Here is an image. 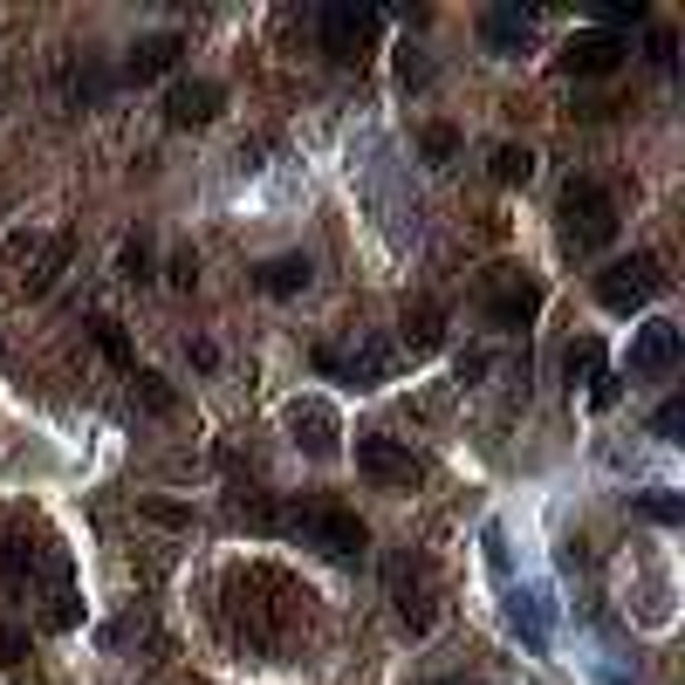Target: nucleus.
<instances>
[{"label": "nucleus", "instance_id": "nucleus-10", "mask_svg": "<svg viewBox=\"0 0 685 685\" xmlns=\"http://www.w3.org/2000/svg\"><path fill=\"white\" fill-rule=\"evenodd\" d=\"M185 62V34H172V28H158V34H144V42L131 49V83H158V75H172Z\"/></svg>", "mask_w": 685, "mask_h": 685}, {"label": "nucleus", "instance_id": "nucleus-22", "mask_svg": "<svg viewBox=\"0 0 685 685\" xmlns=\"http://www.w3.org/2000/svg\"><path fill=\"white\" fill-rule=\"evenodd\" d=\"M391 603H397V617H405L412 631H432V624H439V611H432V596H425L419 583H412V590H397Z\"/></svg>", "mask_w": 685, "mask_h": 685}, {"label": "nucleus", "instance_id": "nucleus-27", "mask_svg": "<svg viewBox=\"0 0 685 685\" xmlns=\"http://www.w3.org/2000/svg\"><path fill=\"white\" fill-rule=\"evenodd\" d=\"M42 624H49V631H75V624H83V596H69V590H62V596L49 603V617H42Z\"/></svg>", "mask_w": 685, "mask_h": 685}, {"label": "nucleus", "instance_id": "nucleus-7", "mask_svg": "<svg viewBox=\"0 0 685 685\" xmlns=\"http://www.w3.org/2000/svg\"><path fill=\"white\" fill-rule=\"evenodd\" d=\"M672 364H678V322H672V315H652V322L631 336V377H665Z\"/></svg>", "mask_w": 685, "mask_h": 685}, {"label": "nucleus", "instance_id": "nucleus-28", "mask_svg": "<svg viewBox=\"0 0 685 685\" xmlns=\"http://www.w3.org/2000/svg\"><path fill=\"white\" fill-rule=\"evenodd\" d=\"M117 268H124L131 281H151V248L144 240H124V248H117Z\"/></svg>", "mask_w": 685, "mask_h": 685}, {"label": "nucleus", "instance_id": "nucleus-31", "mask_svg": "<svg viewBox=\"0 0 685 685\" xmlns=\"http://www.w3.org/2000/svg\"><path fill=\"white\" fill-rule=\"evenodd\" d=\"M617 391H624V377H617V371H596V377H590V405H596V412H603V405H617Z\"/></svg>", "mask_w": 685, "mask_h": 685}, {"label": "nucleus", "instance_id": "nucleus-32", "mask_svg": "<svg viewBox=\"0 0 685 685\" xmlns=\"http://www.w3.org/2000/svg\"><path fill=\"white\" fill-rule=\"evenodd\" d=\"M185 356H192L199 371H213V364H220V343H213V336H192V343H185Z\"/></svg>", "mask_w": 685, "mask_h": 685}, {"label": "nucleus", "instance_id": "nucleus-12", "mask_svg": "<svg viewBox=\"0 0 685 685\" xmlns=\"http://www.w3.org/2000/svg\"><path fill=\"white\" fill-rule=\"evenodd\" d=\"M507 624L521 631V644H528L535 658H548V596L542 590H514L507 596Z\"/></svg>", "mask_w": 685, "mask_h": 685}, {"label": "nucleus", "instance_id": "nucleus-13", "mask_svg": "<svg viewBox=\"0 0 685 685\" xmlns=\"http://www.w3.org/2000/svg\"><path fill=\"white\" fill-rule=\"evenodd\" d=\"M535 309H542V289H535V281H507V289L487 302V315L501 322V330H528Z\"/></svg>", "mask_w": 685, "mask_h": 685}, {"label": "nucleus", "instance_id": "nucleus-21", "mask_svg": "<svg viewBox=\"0 0 685 685\" xmlns=\"http://www.w3.org/2000/svg\"><path fill=\"white\" fill-rule=\"evenodd\" d=\"M138 514H144V521H158V528H192V507H185V501H165V494H144V501H138Z\"/></svg>", "mask_w": 685, "mask_h": 685}, {"label": "nucleus", "instance_id": "nucleus-20", "mask_svg": "<svg viewBox=\"0 0 685 685\" xmlns=\"http://www.w3.org/2000/svg\"><path fill=\"white\" fill-rule=\"evenodd\" d=\"M453 151H460V124H425L419 131V158H425V165H453Z\"/></svg>", "mask_w": 685, "mask_h": 685}, {"label": "nucleus", "instance_id": "nucleus-36", "mask_svg": "<svg viewBox=\"0 0 685 685\" xmlns=\"http://www.w3.org/2000/svg\"><path fill=\"white\" fill-rule=\"evenodd\" d=\"M172 281H179V289H192V281H199V261H192V254H172Z\"/></svg>", "mask_w": 685, "mask_h": 685}, {"label": "nucleus", "instance_id": "nucleus-11", "mask_svg": "<svg viewBox=\"0 0 685 685\" xmlns=\"http://www.w3.org/2000/svg\"><path fill=\"white\" fill-rule=\"evenodd\" d=\"M480 42H487L494 56H528L535 14H521V8H487V14H480Z\"/></svg>", "mask_w": 685, "mask_h": 685}, {"label": "nucleus", "instance_id": "nucleus-35", "mask_svg": "<svg viewBox=\"0 0 685 685\" xmlns=\"http://www.w3.org/2000/svg\"><path fill=\"white\" fill-rule=\"evenodd\" d=\"M487 562H494V576H507V535L487 528Z\"/></svg>", "mask_w": 685, "mask_h": 685}, {"label": "nucleus", "instance_id": "nucleus-26", "mask_svg": "<svg viewBox=\"0 0 685 685\" xmlns=\"http://www.w3.org/2000/svg\"><path fill=\"white\" fill-rule=\"evenodd\" d=\"M631 507H637V514H644V521H658V528H678V521H685V507H678V501H672V494H637V501H631Z\"/></svg>", "mask_w": 685, "mask_h": 685}, {"label": "nucleus", "instance_id": "nucleus-1", "mask_svg": "<svg viewBox=\"0 0 685 685\" xmlns=\"http://www.w3.org/2000/svg\"><path fill=\"white\" fill-rule=\"evenodd\" d=\"M281 528L309 535L322 555H336V562H356V555L371 548L364 514H356V507H336V501H295V507H281Z\"/></svg>", "mask_w": 685, "mask_h": 685}, {"label": "nucleus", "instance_id": "nucleus-8", "mask_svg": "<svg viewBox=\"0 0 685 685\" xmlns=\"http://www.w3.org/2000/svg\"><path fill=\"white\" fill-rule=\"evenodd\" d=\"M220 110H226V90L206 83V75H192V83H172V97H165V124L199 131V124H213Z\"/></svg>", "mask_w": 685, "mask_h": 685}, {"label": "nucleus", "instance_id": "nucleus-16", "mask_svg": "<svg viewBox=\"0 0 685 685\" xmlns=\"http://www.w3.org/2000/svg\"><path fill=\"white\" fill-rule=\"evenodd\" d=\"M487 172H494V185H528L535 179V151L528 144H494Z\"/></svg>", "mask_w": 685, "mask_h": 685}, {"label": "nucleus", "instance_id": "nucleus-33", "mask_svg": "<svg viewBox=\"0 0 685 685\" xmlns=\"http://www.w3.org/2000/svg\"><path fill=\"white\" fill-rule=\"evenodd\" d=\"M28 658V637L21 631H0V665H21Z\"/></svg>", "mask_w": 685, "mask_h": 685}, {"label": "nucleus", "instance_id": "nucleus-6", "mask_svg": "<svg viewBox=\"0 0 685 685\" xmlns=\"http://www.w3.org/2000/svg\"><path fill=\"white\" fill-rule=\"evenodd\" d=\"M356 473L384 480V487H412V480H419V460H412V446H397V439L371 432V439H356Z\"/></svg>", "mask_w": 685, "mask_h": 685}, {"label": "nucleus", "instance_id": "nucleus-25", "mask_svg": "<svg viewBox=\"0 0 685 685\" xmlns=\"http://www.w3.org/2000/svg\"><path fill=\"white\" fill-rule=\"evenodd\" d=\"M97 343H103V356H110L117 371H138V350H131V336L117 330V322H97Z\"/></svg>", "mask_w": 685, "mask_h": 685}, {"label": "nucleus", "instance_id": "nucleus-15", "mask_svg": "<svg viewBox=\"0 0 685 685\" xmlns=\"http://www.w3.org/2000/svg\"><path fill=\"white\" fill-rule=\"evenodd\" d=\"M309 274H315V268H309L302 254H274V261L261 268V295H302Z\"/></svg>", "mask_w": 685, "mask_h": 685}, {"label": "nucleus", "instance_id": "nucleus-38", "mask_svg": "<svg viewBox=\"0 0 685 685\" xmlns=\"http://www.w3.org/2000/svg\"><path fill=\"white\" fill-rule=\"evenodd\" d=\"M432 685H466V678H432Z\"/></svg>", "mask_w": 685, "mask_h": 685}, {"label": "nucleus", "instance_id": "nucleus-30", "mask_svg": "<svg viewBox=\"0 0 685 685\" xmlns=\"http://www.w3.org/2000/svg\"><path fill=\"white\" fill-rule=\"evenodd\" d=\"M652 432H658V439H678V432H685V397H665L658 419H652Z\"/></svg>", "mask_w": 685, "mask_h": 685}, {"label": "nucleus", "instance_id": "nucleus-23", "mask_svg": "<svg viewBox=\"0 0 685 685\" xmlns=\"http://www.w3.org/2000/svg\"><path fill=\"white\" fill-rule=\"evenodd\" d=\"M596 371H603V343H596V336H576V343H570V384H590Z\"/></svg>", "mask_w": 685, "mask_h": 685}, {"label": "nucleus", "instance_id": "nucleus-2", "mask_svg": "<svg viewBox=\"0 0 685 685\" xmlns=\"http://www.w3.org/2000/svg\"><path fill=\"white\" fill-rule=\"evenodd\" d=\"M562 240H570L576 254H603L617 240V206H611V192H603L596 179L562 185Z\"/></svg>", "mask_w": 685, "mask_h": 685}, {"label": "nucleus", "instance_id": "nucleus-24", "mask_svg": "<svg viewBox=\"0 0 685 685\" xmlns=\"http://www.w3.org/2000/svg\"><path fill=\"white\" fill-rule=\"evenodd\" d=\"M439 336H446V322H439V309H419V315H405V343H412V350H439Z\"/></svg>", "mask_w": 685, "mask_h": 685}, {"label": "nucleus", "instance_id": "nucleus-14", "mask_svg": "<svg viewBox=\"0 0 685 685\" xmlns=\"http://www.w3.org/2000/svg\"><path fill=\"white\" fill-rule=\"evenodd\" d=\"M384 377H391V343L364 336L356 356H343V384H384Z\"/></svg>", "mask_w": 685, "mask_h": 685}, {"label": "nucleus", "instance_id": "nucleus-37", "mask_svg": "<svg viewBox=\"0 0 685 685\" xmlns=\"http://www.w3.org/2000/svg\"><path fill=\"white\" fill-rule=\"evenodd\" d=\"M672 56H678V49H672V34L658 28V34H652V62H658V69H672Z\"/></svg>", "mask_w": 685, "mask_h": 685}, {"label": "nucleus", "instance_id": "nucleus-4", "mask_svg": "<svg viewBox=\"0 0 685 685\" xmlns=\"http://www.w3.org/2000/svg\"><path fill=\"white\" fill-rule=\"evenodd\" d=\"M281 419H289V439L309 460H336L343 453V432H336V405H330V397H295Z\"/></svg>", "mask_w": 685, "mask_h": 685}, {"label": "nucleus", "instance_id": "nucleus-3", "mask_svg": "<svg viewBox=\"0 0 685 685\" xmlns=\"http://www.w3.org/2000/svg\"><path fill=\"white\" fill-rule=\"evenodd\" d=\"M658 295H665V268H658L652 254H631V261H603V274H596V302L611 309V315H631V309L658 302Z\"/></svg>", "mask_w": 685, "mask_h": 685}, {"label": "nucleus", "instance_id": "nucleus-34", "mask_svg": "<svg viewBox=\"0 0 685 685\" xmlns=\"http://www.w3.org/2000/svg\"><path fill=\"white\" fill-rule=\"evenodd\" d=\"M460 377H466V384L487 377V350H460Z\"/></svg>", "mask_w": 685, "mask_h": 685}, {"label": "nucleus", "instance_id": "nucleus-19", "mask_svg": "<svg viewBox=\"0 0 685 685\" xmlns=\"http://www.w3.org/2000/svg\"><path fill=\"white\" fill-rule=\"evenodd\" d=\"M62 268H69V240H49L42 261H34V274H28V295H49L56 281H62Z\"/></svg>", "mask_w": 685, "mask_h": 685}, {"label": "nucleus", "instance_id": "nucleus-29", "mask_svg": "<svg viewBox=\"0 0 685 685\" xmlns=\"http://www.w3.org/2000/svg\"><path fill=\"white\" fill-rule=\"evenodd\" d=\"M384 583H391V596L412 590V583H419V562H412V555H384Z\"/></svg>", "mask_w": 685, "mask_h": 685}, {"label": "nucleus", "instance_id": "nucleus-18", "mask_svg": "<svg viewBox=\"0 0 685 685\" xmlns=\"http://www.w3.org/2000/svg\"><path fill=\"white\" fill-rule=\"evenodd\" d=\"M34 570V535H0V583H28Z\"/></svg>", "mask_w": 685, "mask_h": 685}, {"label": "nucleus", "instance_id": "nucleus-17", "mask_svg": "<svg viewBox=\"0 0 685 685\" xmlns=\"http://www.w3.org/2000/svg\"><path fill=\"white\" fill-rule=\"evenodd\" d=\"M131 384H138V405H144V412H158V419L179 412V391L158 377V371H144V364H138V371H131Z\"/></svg>", "mask_w": 685, "mask_h": 685}, {"label": "nucleus", "instance_id": "nucleus-5", "mask_svg": "<svg viewBox=\"0 0 685 685\" xmlns=\"http://www.w3.org/2000/svg\"><path fill=\"white\" fill-rule=\"evenodd\" d=\"M371 34H377L371 8H322V49H330L336 62H364L371 56Z\"/></svg>", "mask_w": 685, "mask_h": 685}, {"label": "nucleus", "instance_id": "nucleus-9", "mask_svg": "<svg viewBox=\"0 0 685 685\" xmlns=\"http://www.w3.org/2000/svg\"><path fill=\"white\" fill-rule=\"evenodd\" d=\"M624 56H631V42H624V34H611V28H590V34H576V42H570L562 69H570V75H617V69H624Z\"/></svg>", "mask_w": 685, "mask_h": 685}]
</instances>
